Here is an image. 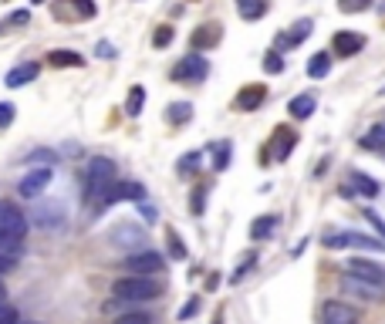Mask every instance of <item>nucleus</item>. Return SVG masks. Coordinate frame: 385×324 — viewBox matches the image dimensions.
<instances>
[{
  "instance_id": "obj_1",
  "label": "nucleus",
  "mask_w": 385,
  "mask_h": 324,
  "mask_svg": "<svg viewBox=\"0 0 385 324\" xmlns=\"http://www.w3.org/2000/svg\"><path fill=\"white\" fill-rule=\"evenodd\" d=\"M162 294V284L155 277H146V274H125L112 284V297L122 301V304H132V301H155Z\"/></svg>"
},
{
  "instance_id": "obj_2",
  "label": "nucleus",
  "mask_w": 385,
  "mask_h": 324,
  "mask_svg": "<svg viewBox=\"0 0 385 324\" xmlns=\"http://www.w3.org/2000/svg\"><path fill=\"white\" fill-rule=\"evenodd\" d=\"M115 183H119L115 162L105 159V155H95L92 162H88V169H85V200L98 206V200H102Z\"/></svg>"
},
{
  "instance_id": "obj_3",
  "label": "nucleus",
  "mask_w": 385,
  "mask_h": 324,
  "mask_svg": "<svg viewBox=\"0 0 385 324\" xmlns=\"http://www.w3.org/2000/svg\"><path fill=\"white\" fill-rule=\"evenodd\" d=\"M321 244L328 250H385L382 236H369V233H355V230H331L321 236Z\"/></svg>"
},
{
  "instance_id": "obj_4",
  "label": "nucleus",
  "mask_w": 385,
  "mask_h": 324,
  "mask_svg": "<svg viewBox=\"0 0 385 324\" xmlns=\"http://www.w3.org/2000/svg\"><path fill=\"white\" fill-rule=\"evenodd\" d=\"M206 75H210V61H206L203 54H196V51L186 54V58H179L170 71V78L176 81V85H200Z\"/></svg>"
},
{
  "instance_id": "obj_5",
  "label": "nucleus",
  "mask_w": 385,
  "mask_h": 324,
  "mask_svg": "<svg viewBox=\"0 0 385 324\" xmlns=\"http://www.w3.org/2000/svg\"><path fill=\"white\" fill-rule=\"evenodd\" d=\"M98 14L95 0H51V17L61 20V24H71V20H92Z\"/></svg>"
},
{
  "instance_id": "obj_6",
  "label": "nucleus",
  "mask_w": 385,
  "mask_h": 324,
  "mask_svg": "<svg viewBox=\"0 0 385 324\" xmlns=\"http://www.w3.org/2000/svg\"><path fill=\"white\" fill-rule=\"evenodd\" d=\"M341 291L348 294V297H358V301H365V304H379L385 301V287L382 284H372V280L358 277V274H341Z\"/></svg>"
},
{
  "instance_id": "obj_7",
  "label": "nucleus",
  "mask_w": 385,
  "mask_h": 324,
  "mask_svg": "<svg viewBox=\"0 0 385 324\" xmlns=\"http://www.w3.org/2000/svg\"><path fill=\"white\" fill-rule=\"evenodd\" d=\"M122 270L155 277V274H162V270H166V257H162L159 250H136V253H129V257H125Z\"/></svg>"
},
{
  "instance_id": "obj_8",
  "label": "nucleus",
  "mask_w": 385,
  "mask_h": 324,
  "mask_svg": "<svg viewBox=\"0 0 385 324\" xmlns=\"http://www.w3.org/2000/svg\"><path fill=\"white\" fill-rule=\"evenodd\" d=\"M24 233H28V216L11 200H0V240H24Z\"/></svg>"
},
{
  "instance_id": "obj_9",
  "label": "nucleus",
  "mask_w": 385,
  "mask_h": 324,
  "mask_svg": "<svg viewBox=\"0 0 385 324\" xmlns=\"http://www.w3.org/2000/svg\"><path fill=\"white\" fill-rule=\"evenodd\" d=\"M321 324H362V311L355 304H345V301H324Z\"/></svg>"
},
{
  "instance_id": "obj_10",
  "label": "nucleus",
  "mask_w": 385,
  "mask_h": 324,
  "mask_svg": "<svg viewBox=\"0 0 385 324\" xmlns=\"http://www.w3.org/2000/svg\"><path fill=\"white\" fill-rule=\"evenodd\" d=\"M108 240H112V247H119V250H142L146 230L136 227V223H119V227L108 230Z\"/></svg>"
},
{
  "instance_id": "obj_11",
  "label": "nucleus",
  "mask_w": 385,
  "mask_h": 324,
  "mask_svg": "<svg viewBox=\"0 0 385 324\" xmlns=\"http://www.w3.org/2000/svg\"><path fill=\"white\" fill-rule=\"evenodd\" d=\"M122 200H136V203H142L146 200V186L142 183H115L112 189H108L105 196L98 200V210H108V206H115V203H122Z\"/></svg>"
},
{
  "instance_id": "obj_12",
  "label": "nucleus",
  "mask_w": 385,
  "mask_h": 324,
  "mask_svg": "<svg viewBox=\"0 0 385 324\" xmlns=\"http://www.w3.org/2000/svg\"><path fill=\"white\" fill-rule=\"evenodd\" d=\"M294 145H297V132H294L291 125H278V128H274V142H271V149L263 152V159L284 162V159L294 152Z\"/></svg>"
},
{
  "instance_id": "obj_13",
  "label": "nucleus",
  "mask_w": 385,
  "mask_h": 324,
  "mask_svg": "<svg viewBox=\"0 0 385 324\" xmlns=\"http://www.w3.org/2000/svg\"><path fill=\"white\" fill-rule=\"evenodd\" d=\"M64 203H41L37 210H34V227H41V230H61L64 227Z\"/></svg>"
},
{
  "instance_id": "obj_14",
  "label": "nucleus",
  "mask_w": 385,
  "mask_h": 324,
  "mask_svg": "<svg viewBox=\"0 0 385 324\" xmlns=\"http://www.w3.org/2000/svg\"><path fill=\"white\" fill-rule=\"evenodd\" d=\"M51 176H54V169H34V172H28V176L20 179V186H17V193H20L24 200H34V196H41V189H47V186H51Z\"/></svg>"
},
{
  "instance_id": "obj_15",
  "label": "nucleus",
  "mask_w": 385,
  "mask_h": 324,
  "mask_svg": "<svg viewBox=\"0 0 385 324\" xmlns=\"http://www.w3.org/2000/svg\"><path fill=\"white\" fill-rule=\"evenodd\" d=\"M263 102H267V85H247V88L237 92L233 108H237V112H257Z\"/></svg>"
},
{
  "instance_id": "obj_16",
  "label": "nucleus",
  "mask_w": 385,
  "mask_h": 324,
  "mask_svg": "<svg viewBox=\"0 0 385 324\" xmlns=\"http://www.w3.org/2000/svg\"><path fill=\"white\" fill-rule=\"evenodd\" d=\"M311 31H314V20H311V17H301L297 24H291V31H284V34H278V37H274V44H278V51L297 47Z\"/></svg>"
},
{
  "instance_id": "obj_17",
  "label": "nucleus",
  "mask_w": 385,
  "mask_h": 324,
  "mask_svg": "<svg viewBox=\"0 0 385 324\" xmlns=\"http://www.w3.org/2000/svg\"><path fill=\"white\" fill-rule=\"evenodd\" d=\"M220 37H223V28H220L216 20H210V24H200V28L193 31L189 44H193V51H210V47L220 44Z\"/></svg>"
},
{
  "instance_id": "obj_18",
  "label": "nucleus",
  "mask_w": 385,
  "mask_h": 324,
  "mask_svg": "<svg viewBox=\"0 0 385 324\" xmlns=\"http://www.w3.org/2000/svg\"><path fill=\"white\" fill-rule=\"evenodd\" d=\"M365 47V37L355 31H338L335 37H331V51L338 54V58H352V54H358Z\"/></svg>"
},
{
  "instance_id": "obj_19",
  "label": "nucleus",
  "mask_w": 385,
  "mask_h": 324,
  "mask_svg": "<svg viewBox=\"0 0 385 324\" xmlns=\"http://www.w3.org/2000/svg\"><path fill=\"white\" fill-rule=\"evenodd\" d=\"M37 71H41V64L37 61H24V64H17V68L7 71L4 85H7V88H24V85H31L34 78H37Z\"/></svg>"
},
{
  "instance_id": "obj_20",
  "label": "nucleus",
  "mask_w": 385,
  "mask_h": 324,
  "mask_svg": "<svg viewBox=\"0 0 385 324\" xmlns=\"http://www.w3.org/2000/svg\"><path fill=\"white\" fill-rule=\"evenodd\" d=\"M348 270H352V274H358V277L372 280V284H382V287H385V270L379 267V263L365 260V257H352V260H348Z\"/></svg>"
},
{
  "instance_id": "obj_21",
  "label": "nucleus",
  "mask_w": 385,
  "mask_h": 324,
  "mask_svg": "<svg viewBox=\"0 0 385 324\" xmlns=\"http://www.w3.org/2000/svg\"><path fill=\"white\" fill-rule=\"evenodd\" d=\"M348 186H352L358 196H365V200H375V196H379V189H382V186L375 183L369 172H358V169L348 172Z\"/></svg>"
},
{
  "instance_id": "obj_22",
  "label": "nucleus",
  "mask_w": 385,
  "mask_h": 324,
  "mask_svg": "<svg viewBox=\"0 0 385 324\" xmlns=\"http://www.w3.org/2000/svg\"><path fill=\"white\" fill-rule=\"evenodd\" d=\"M314 108H318V98L314 95H294L291 102H288V112H291V119H297V122H304V119H311L314 115Z\"/></svg>"
},
{
  "instance_id": "obj_23",
  "label": "nucleus",
  "mask_w": 385,
  "mask_h": 324,
  "mask_svg": "<svg viewBox=\"0 0 385 324\" xmlns=\"http://www.w3.org/2000/svg\"><path fill=\"white\" fill-rule=\"evenodd\" d=\"M278 223H280V216H274V213L257 216V220L250 223V240H267V236H274Z\"/></svg>"
},
{
  "instance_id": "obj_24",
  "label": "nucleus",
  "mask_w": 385,
  "mask_h": 324,
  "mask_svg": "<svg viewBox=\"0 0 385 324\" xmlns=\"http://www.w3.org/2000/svg\"><path fill=\"white\" fill-rule=\"evenodd\" d=\"M47 64H51V68H81V64H85V58H81L78 51L58 47V51H51V54H47Z\"/></svg>"
},
{
  "instance_id": "obj_25",
  "label": "nucleus",
  "mask_w": 385,
  "mask_h": 324,
  "mask_svg": "<svg viewBox=\"0 0 385 324\" xmlns=\"http://www.w3.org/2000/svg\"><path fill=\"white\" fill-rule=\"evenodd\" d=\"M271 11V0H237V14L244 20H261Z\"/></svg>"
},
{
  "instance_id": "obj_26",
  "label": "nucleus",
  "mask_w": 385,
  "mask_h": 324,
  "mask_svg": "<svg viewBox=\"0 0 385 324\" xmlns=\"http://www.w3.org/2000/svg\"><path fill=\"white\" fill-rule=\"evenodd\" d=\"M210 155H213V172H223L233 159V142L223 139V142H216V145H210Z\"/></svg>"
},
{
  "instance_id": "obj_27",
  "label": "nucleus",
  "mask_w": 385,
  "mask_h": 324,
  "mask_svg": "<svg viewBox=\"0 0 385 324\" xmlns=\"http://www.w3.org/2000/svg\"><path fill=\"white\" fill-rule=\"evenodd\" d=\"M358 145H362V149H372V152H382L385 149V125H372L369 136L358 139Z\"/></svg>"
},
{
  "instance_id": "obj_28",
  "label": "nucleus",
  "mask_w": 385,
  "mask_h": 324,
  "mask_svg": "<svg viewBox=\"0 0 385 324\" xmlns=\"http://www.w3.org/2000/svg\"><path fill=\"white\" fill-rule=\"evenodd\" d=\"M328 71H331V54H328V51H318V54H311L308 78H324Z\"/></svg>"
},
{
  "instance_id": "obj_29",
  "label": "nucleus",
  "mask_w": 385,
  "mask_h": 324,
  "mask_svg": "<svg viewBox=\"0 0 385 324\" xmlns=\"http://www.w3.org/2000/svg\"><path fill=\"white\" fill-rule=\"evenodd\" d=\"M166 119H170V125H186L193 119V105H189V102H172V105L166 108Z\"/></svg>"
},
{
  "instance_id": "obj_30",
  "label": "nucleus",
  "mask_w": 385,
  "mask_h": 324,
  "mask_svg": "<svg viewBox=\"0 0 385 324\" xmlns=\"http://www.w3.org/2000/svg\"><path fill=\"white\" fill-rule=\"evenodd\" d=\"M142 105H146V88H142V85H136V88L129 92V98H125V115L139 119V115H142Z\"/></svg>"
},
{
  "instance_id": "obj_31",
  "label": "nucleus",
  "mask_w": 385,
  "mask_h": 324,
  "mask_svg": "<svg viewBox=\"0 0 385 324\" xmlns=\"http://www.w3.org/2000/svg\"><path fill=\"white\" fill-rule=\"evenodd\" d=\"M54 162H58V152H51V149H34L28 155V166H37V169H54Z\"/></svg>"
},
{
  "instance_id": "obj_32",
  "label": "nucleus",
  "mask_w": 385,
  "mask_h": 324,
  "mask_svg": "<svg viewBox=\"0 0 385 324\" xmlns=\"http://www.w3.org/2000/svg\"><path fill=\"white\" fill-rule=\"evenodd\" d=\"M203 166V152H186L183 159H179V166H176V172L179 176H196Z\"/></svg>"
},
{
  "instance_id": "obj_33",
  "label": "nucleus",
  "mask_w": 385,
  "mask_h": 324,
  "mask_svg": "<svg viewBox=\"0 0 385 324\" xmlns=\"http://www.w3.org/2000/svg\"><path fill=\"white\" fill-rule=\"evenodd\" d=\"M206 193H210V186H206V183H200L196 189H193V200H189L193 216H203V210H206Z\"/></svg>"
},
{
  "instance_id": "obj_34",
  "label": "nucleus",
  "mask_w": 385,
  "mask_h": 324,
  "mask_svg": "<svg viewBox=\"0 0 385 324\" xmlns=\"http://www.w3.org/2000/svg\"><path fill=\"white\" fill-rule=\"evenodd\" d=\"M166 240H170V257H172V260H186V244L179 240V233L166 230Z\"/></svg>"
},
{
  "instance_id": "obj_35",
  "label": "nucleus",
  "mask_w": 385,
  "mask_h": 324,
  "mask_svg": "<svg viewBox=\"0 0 385 324\" xmlns=\"http://www.w3.org/2000/svg\"><path fill=\"white\" fill-rule=\"evenodd\" d=\"M172 37H176V31H172L170 24H159V28L153 31V44H155V47H170Z\"/></svg>"
},
{
  "instance_id": "obj_36",
  "label": "nucleus",
  "mask_w": 385,
  "mask_h": 324,
  "mask_svg": "<svg viewBox=\"0 0 385 324\" xmlns=\"http://www.w3.org/2000/svg\"><path fill=\"white\" fill-rule=\"evenodd\" d=\"M254 267H257V253H247V257H244V263H240V267H237V270H233L230 284H240V280H244L247 274H250V270H254Z\"/></svg>"
},
{
  "instance_id": "obj_37",
  "label": "nucleus",
  "mask_w": 385,
  "mask_h": 324,
  "mask_svg": "<svg viewBox=\"0 0 385 324\" xmlns=\"http://www.w3.org/2000/svg\"><path fill=\"white\" fill-rule=\"evenodd\" d=\"M372 0H338V11L341 14H362V11H369Z\"/></svg>"
},
{
  "instance_id": "obj_38",
  "label": "nucleus",
  "mask_w": 385,
  "mask_h": 324,
  "mask_svg": "<svg viewBox=\"0 0 385 324\" xmlns=\"http://www.w3.org/2000/svg\"><path fill=\"white\" fill-rule=\"evenodd\" d=\"M263 71H267V75H280V71H284V58H280L278 51L263 54Z\"/></svg>"
},
{
  "instance_id": "obj_39",
  "label": "nucleus",
  "mask_w": 385,
  "mask_h": 324,
  "mask_svg": "<svg viewBox=\"0 0 385 324\" xmlns=\"http://www.w3.org/2000/svg\"><path fill=\"white\" fill-rule=\"evenodd\" d=\"M0 253L11 257V260H17V257L24 253V240H0Z\"/></svg>"
},
{
  "instance_id": "obj_40",
  "label": "nucleus",
  "mask_w": 385,
  "mask_h": 324,
  "mask_svg": "<svg viewBox=\"0 0 385 324\" xmlns=\"http://www.w3.org/2000/svg\"><path fill=\"white\" fill-rule=\"evenodd\" d=\"M28 24H31V11H14L4 20V28H28Z\"/></svg>"
},
{
  "instance_id": "obj_41",
  "label": "nucleus",
  "mask_w": 385,
  "mask_h": 324,
  "mask_svg": "<svg viewBox=\"0 0 385 324\" xmlns=\"http://www.w3.org/2000/svg\"><path fill=\"white\" fill-rule=\"evenodd\" d=\"M115 324H153V314H146V311H132V314L119 318Z\"/></svg>"
},
{
  "instance_id": "obj_42",
  "label": "nucleus",
  "mask_w": 385,
  "mask_h": 324,
  "mask_svg": "<svg viewBox=\"0 0 385 324\" xmlns=\"http://www.w3.org/2000/svg\"><path fill=\"white\" fill-rule=\"evenodd\" d=\"M139 216L149 223V227H155V223H159V210H155L153 203H146V200H142V206H139Z\"/></svg>"
},
{
  "instance_id": "obj_43",
  "label": "nucleus",
  "mask_w": 385,
  "mask_h": 324,
  "mask_svg": "<svg viewBox=\"0 0 385 324\" xmlns=\"http://www.w3.org/2000/svg\"><path fill=\"white\" fill-rule=\"evenodd\" d=\"M0 324H20V314H17V308H11L7 301L0 304Z\"/></svg>"
},
{
  "instance_id": "obj_44",
  "label": "nucleus",
  "mask_w": 385,
  "mask_h": 324,
  "mask_svg": "<svg viewBox=\"0 0 385 324\" xmlns=\"http://www.w3.org/2000/svg\"><path fill=\"white\" fill-rule=\"evenodd\" d=\"M14 105H11V102H0V128H7V125L14 122Z\"/></svg>"
},
{
  "instance_id": "obj_45",
  "label": "nucleus",
  "mask_w": 385,
  "mask_h": 324,
  "mask_svg": "<svg viewBox=\"0 0 385 324\" xmlns=\"http://www.w3.org/2000/svg\"><path fill=\"white\" fill-rule=\"evenodd\" d=\"M362 216H365V220H369L372 227H375V230H379V236H382V240H385V220H382V216L375 213V210H365V213H362Z\"/></svg>"
},
{
  "instance_id": "obj_46",
  "label": "nucleus",
  "mask_w": 385,
  "mask_h": 324,
  "mask_svg": "<svg viewBox=\"0 0 385 324\" xmlns=\"http://www.w3.org/2000/svg\"><path fill=\"white\" fill-rule=\"evenodd\" d=\"M196 311H200V297H193L186 308H179V314H176V318H179V321H186V318H193Z\"/></svg>"
},
{
  "instance_id": "obj_47",
  "label": "nucleus",
  "mask_w": 385,
  "mask_h": 324,
  "mask_svg": "<svg viewBox=\"0 0 385 324\" xmlns=\"http://www.w3.org/2000/svg\"><path fill=\"white\" fill-rule=\"evenodd\" d=\"M95 54H98V58H115V44H108V41H98V44H95Z\"/></svg>"
},
{
  "instance_id": "obj_48",
  "label": "nucleus",
  "mask_w": 385,
  "mask_h": 324,
  "mask_svg": "<svg viewBox=\"0 0 385 324\" xmlns=\"http://www.w3.org/2000/svg\"><path fill=\"white\" fill-rule=\"evenodd\" d=\"M14 263L17 260H11V257H4V253H0V274H4V270H14Z\"/></svg>"
},
{
  "instance_id": "obj_49",
  "label": "nucleus",
  "mask_w": 385,
  "mask_h": 324,
  "mask_svg": "<svg viewBox=\"0 0 385 324\" xmlns=\"http://www.w3.org/2000/svg\"><path fill=\"white\" fill-rule=\"evenodd\" d=\"M4 297H7V287H4V280H0V304H4Z\"/></svg>"
},
{
  "instance_id": "obj_50",
  "label": "nucleus",
  "mask_w": 385,
  "mask_h": 324,
  "mask_svg": "<svg viewBox=\"0 0 385 324\" xmlns=\"http://www.w3.org/2000/svg\"><path fill=\"white\" fill-rule=\"evenodd\" d=\"M213 324H223V311H216V318H213Z\"/></svg>"
},
{
  "instance_id": "obj_51",
  "label": "nucleus",
  "mask_w": 385,
  "mask_h": 324,
  "mask_svg": "<svg viewBox=\"0 0 385 324\" xmlns=\"http://www.w3.org/2000/svg\"><path fill=\"white\" fill-rule=\"evenodd\" d=\"M379 95H382V98H385V85H382V88H379Z\"/></svg>"
},
{
  "instance_id": "obj_52",
  "label": "nucleus",
  "mask_w": 385,
  "mask_h": 324,
  "mask_svg": "<svg viewBox=\"0 0 385 324\" xmlns=\"http://www.w3.org/2000/svg\"><path fill=\"white\" fill-rule=\"evenodd\" d=\"M31 4H47V0H31Z\"/></svg>"
},
{
  "instance_id": "obj_53",
  "label": "nucleus",
  "mask_w": 385,
  "mask_h": 324,
  "mask_svg": "<svg viewBox=\"0 0 385 324\" xmlns=\"http://www.w3.org/2000/svg\"><path fill=\"white\" fill-rule=\"evenodd\" d=\"M28 324H37V321H28Z\"/></svg>"
},
{
  "instance_id": "obj_54",
  "label": "nucleus",
  "mask_w": 385,
  "mask_h": 324,
  "mask_svg": "<svg viewBox=\"0 0 385 324\" xmlns=\"http://www.w3.org/2000/svg\"><path fill=\"white\" fill-rule=\"evenodd\" d=\"M0 31H4V24H0Z\"/></svg>"
}]
</instances>
